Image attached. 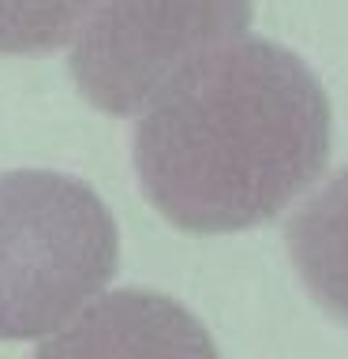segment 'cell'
Segmentation results:
<instances>
[{
    "mask_svg": "<svg viewBox=\"0 0 348 359\" xmlns=\"http://www.w3.org/2000/svg\"><path fill=\"white\" fill-rule=\"evenodd\" d=\"M135 128L142 195L199 236L285 213L330 161V97L296 53L240 38L176 79Z\"/></svg>",
    "mask_w": 348,
    "mask_h": 359,
    "instance_id": "1",
    "label": "cell"
},
{
    "mask_svg": "<svg viewBox=\"0 0 348 359\" xmlns=\"http://www.w3.org/2000/svg\"><path fill=\"white\" fill-rule=\"evenodd\" d=\"M116 262V221L83 180L45 168L0 176V341L60 333Z\"/></svg>",
    "mask_w": 348,
    "mask_h": 359,
    "instance_id": "2",
    "label": "cell"
},
{
    "mask_svg": "<svg viewBox=\"0 0 348 359\" xmlns=\"http://www.w3.org/2000/svg\"><path fill=\"white\" fill-rule=\"evenodd\" d=\"M255 0H94L72 38V79L94 109L139 116L176 79L247 38Z\"/></svg>",
    "mask_w": 348,
    "mask_h": 359,
    "instance_id": "3",
    "label": "cell"
},
{
    "mask_svg": "<svg viewBox=\"0 0 348 359\" xmlns=\"http://www.w3.org/2000/svg\"><path fill=\"white\" fill-rule=\"evenodd\" d=\"M41 355H139L199 352L213 355L206 330L173 299L154 292H112L90 299L60 333L38 341Z\"/></svg>",
    "mask_w": 348,
    "mask_h": 359,
    "instance_id": "4",
    "label": "cell"
},
{
    "mask_svg": "<svg viewBox=\"0 0 348 359\" xmlns=\"http://www.w3.org/2000/svg\"><path fill=\"white\" fill-rule=\"evenodd\" d=\"M285 240L311 296L348 322V168L292 213Z\"/></svg>",
    "mask_w": 348,
    "mask_h": 359,
    "instance_id": "5",
    "label": "cell"
},
{
    "mask_svg": "<svg viewBox=\"0 0 348 359\" xmlns=\"http://www.w3.org/2000/svg\"><path fill=\"white\" fill-rule=\"evenodd\" d=\"M94 0H0V56H34L72 45Z\"/></svg>",
    "mask_w": 348,
    "mask_h": 359,
    "instance_id": "6",
    "label": "cell"
}]
</instances>
